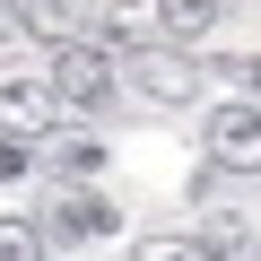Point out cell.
Returning <instances> with one entry per match:
<instances>
[{
	"mask_svg": "<svg viewBox=\"0 0 261 261\" xmlns=\"http://www.w3.org/2000/svg\"><path fill=\"white\" fill-rule=\"evenodd\" d=\"M252 252H261V235H252Z\"/></svg>",
	"mask_w": 261,
	"mask_h": 261,
	"instance_id": "15",
	"label": "cell"
},
{
	"mask_svg": "<svg viewBox=\"0 0 261 261\" xmlns=\"http://www.w3.org/2000/svg\"><path fill=\"white\" fill-rule=\"evenodd\" d=\"M87 18H96V0H27V35H44V44H79Z\"/></svg>",
	"mask_w": 261,
	"mask_h": 261,
	"instance_id": "6",
	"label": "cell"
},
{
	"mask_svg": "<svg viewBox=\"0 0 261 261\" xmlns=\"http://www.w3.org/2000/svg\"><path fill=\"white\" fill-rule=\"evenodd\" d=\"M218 18H226V0H157V27H166V35H183V44L218 35Z\"/></svg>",
	"mask_w": 261,
	"mask_h": 261,
	"instance_id": "7",
	"label": "cell"
},
{
	"mask_svg": "<svg viewBox=\"0 0 261 261\" xmlns=\"http://www.w3.org/2000/svg\"><path fill=\"white\" fill-rule=\"evenodd\" d=\"M105 35H113L122 53H140V44L157 35V0H113V9H105Z\"/></svg>",
	"mask_w": 261,
	"mask_h": 261,
	"instance_id": "8",
	"label": "cell"
},
{
	"mask_svg": "<svg viewBox=\"0 0 261 261\" xmlns=\"http://www.w3.org/2000/svg\"><path fill=\"white\" fill-rule=\"evenodd\" d=\"M209 166L218 174H261V105H218L209 113Z\"/></svg>",
	"mask_w": 261,
	"mask_h": 261,
	"instance_id": "3",
	"label": "cell"
},
{
	"mask_svg": "<svg viewBox=\"0 0 261 261\" xmlns=\"http://www.w3.org/2000/svg\"><path fill=\"white\" fill-rule=\"evenodd\" d=\"M53 87L44 79H9L0 87V130H9V140H53Z\"/></svg>",
	"mask_w": 261,
	"mask_h": 261,
	"instance_id": "5",
	"label": "cell"
},
{
	"mask_svg": "<svg viewBox=\"0 0 261 261\" xmlns=\"http://www.w3.org/2000/svg\"><path fill=\"white\" fill-rule=\"evenodd\" d=\"M0 261H44V235L18 226V218H0Z\"/></svg>",
	"mask_w": 261,
	"mask_h": 261,
	"instance_id": "11",
	"label": "cell"
},
{
	"mask_svg": "<svg viewBox=\"0 0 261 261\" xmlns=\"http://www.w3.org/2000/svg\"><path fill=\"white\" fill-rule=\"evenodd\" d=\"M53 157H61V174H105V140H87V130H53Z\"/></svg>",
	"mask_w": 261,
	"mask_h": 261,
	"instance_id": "9",
	"label": "cell"
},
{
	"mask_svg": "<svg viewBox=\"0 0 261 261\" xmlns=\"http://www.w3.org/2000/svg\"><path fill=\"white\" fill-rule=\"evenodd\" d=\"M44 87H53V105H70V113H96V105L113 96V61H105L96 44H53V70H44Z\"/></svg>",
	"mask_w": 261,
	"mask_h": 261,
	"instance_id": "1",
	"label": "cell"
},
{
	"mask_svg": "<svg viewBox=\"0 0 261 261\" xmlns=\"http://www.w3.org/2000/svg\"><path fill=\"white\" fill-rule=\"evenodd\" d=\"M218 70H235V79H244V96H261V53H244V61H218Z\"/></svg>",
	"mask_w": 261,
	"mask_h": 261,
	"instance_id": "13",
	"label": "cell"
},
{
	"mask_svg": "<svg viewBox=\"0 0 261 261\" xmlns=\"http://www.w3.org/2000/svg\"><path fill=\"white\" fill-rule=\"evenodd\" d=\"M44 235L53 244H96V235H113V200L87 192V183H61L53 209H44Z\"/></svg>",
	"mask_w": 261,
	"mask_h": 261,
	"instance_id": "4",
	"label": "cell"
},
{
	"mask_svg": "<svg viewBox=\"0 0 261 261\" xmlns=\"http://www.w3.org/2000/svg\"><path fill=\"white\" fill-rule=\"evenodd\" d=\"M122 70H130V87H140V105H157V113H183V105L200 96V70H192L183 53H166V44H140Z\"/></svg>",
	"mask_w": 261,
	"mask_h": 261,
	"instance_id": "2",
	"label": "cell"
},
{
	"mask_svg": "<svg viewBox=\"0 0 261 261\" xmlns=\"http://www.w3.org/2000/svg\"><path fill=\"white\" fill-rule=\"evenodd\" d=\"M130 261H218L200 235H140V244H130Z\"/></svg>",
	"mask_w": 261,
	"mask_h": 261,
	"instance_id": "10",
	"label": "cell"
},
{
	"mask_svg": "<svg viewBox=\"0 0 261 261\" xmlns=\"http://www.w3.org/2000/svg\"><path fill=\"white\" fill-rule=\"evenodd\" d=\"M27 166H35V148H27V140H9V130H0V183H18Z\"/></svg>",
	"mask_w": 261,
	"mask_h": 261,
	"instance_id": "12",
	"label": "cell"
},
{
	"mask_svg": "<svg viewBox=\"0 0 261 261\" xmlns=\"http://www.w3.org/2000/svg\"><path fill=\"white\" fill-rule=\"evenodd\" d=\"M18 35H27V9H0V53H9Z\"/></svg>",
	"mask_w": 261,
	"mask_h": 261,
	"instance_id": "14",
	"label": "cell"
}]
</instances>
